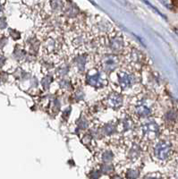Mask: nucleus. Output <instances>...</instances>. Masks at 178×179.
<instances>
[{
	"mask_svg": "<svg viewBox=\"0 0 178 179\" xmlns=\"http://www.w3.org/2000/svg\"><path fill=\"white\" fill-rule=\"evenodd\" d=\"M147 150L151 159L159 165L171 162L176 155L174 141L169 137L159 136L148 145Z\"/></svg>",
	"mask_w": 178,
	"mask_h": 179,
	"instance_id": "7ed1b4c3",
	"label": "nucleus"
},
{
	"mask_svg": "<svg viewBox=\"0 0 178 179\" xmlns=\"http://www.w3.org/2000/svg\"><path fill=\"white\" fill-rule=\"evenodd\" d=\"M122 66L136 72H140L146 65L145 55L136 47L128 45L121 55Z\"/></svg>",
	"mask_w": 178,
	"mask_h": 179,
	"instance_id": "39448f33",
	"label": "nucleus"
},
{
	"mask_svg": "<svg viewBox=\"0 0 178 179\" xmlns=\"http://www.w3.org/2000/svg\"><path fill=\"white\" fill-rule=\"evenodd\" d=\"M125 109L140 121L155 115L158 109V101L151 91L142 90L130 97Z\"/></svg>",
	"mask_w": 178,
	"mask_h": 179,
	"instance_id": "f03ea898",
	"label": "nucleus"
},
{
	"mask_svg": "<svg viewBox=\"0 0 178 179\" xmlns=\"http://www.w3.org/2000/svg\"><path fill=\"white\" fill-rule=\"evenodd\" d=\"M161 126L162 124L158 123V121L154 118L149 117L141 119L137 124L134 136L146 147H148L152 141L161 136Z\"/></svg>",
	"mask_w": 178,
	"mask_h": 179,
	"instance_id": "20e7f679",
	"label": "nucleus"
},
{
	"mask_svg": "<svg viewBox=\"0 0 178 179\" xmlns=\"http://www.w3.org/2000/svg\"><path fill=\"white\" fill-rule=\"evenodd\" d=\"M161 124L169 132L178 130V110L174 107L168 109L161 116Z\"/></svg>",
	"mask_w": 178,
	"mask_h": 179,
	"instance_id": "6e6552de",
	"label": "nucleus"
},
{
	"mask_svg": "<svg viewBox=\"0 0 178 179\" xmlns=\"http://www.w3.org/2000/svg\"><path fill=\"white\" fill-rule=\"evenodd\" d=\"M96 66L109 75L111 72L122 66L121 55L109 54V53H99L95 56Z\"/></svg>",
	"mask_w": 178,
	"mask_h": 179,
	"instance_id": "423d86ee",
	"label": "nucleus"
},
{
	"mask_svg": "<svg viewBox=\"0 0 178 179\" xmlns=\"http://www.w3.org/2000/svg\"><path fill=\"white\" fill-rule=\"evenodd\" d=\"M0 10H1V5H0Z\"/></svg>",
	"mask_w": 178,
	"mask_h": 179,
	"instance_id": "9d476101",
	"label": "nucleus"
},
{
	"mask_svg": "<svg viewBox=\"0 0 178 179\" xmlns=\"http://www.w3.org/2000/svg\"><path fill=\"white\" fill-rule=\"evenodd\" d=\"M139 72L120 66L108 75L109 84L114 91L123 95L134 96L142 90H138L140 77Z\"/></svg>",
	"mask_w": 178,
	"mask_h": 179,
	"instance_id": "f257e3e1",
	"label": "nucleus"
},
{
	"mask_svg": "<svg viewBox=\"0 0 178 179\" xmlns=\"http://www.w3.org/2000/svg\"><path fill=\"white\" fill-rule=\"evenodd\" d=\"M102 104L106 109L111 110H121L124 106V95L115 91L110 92L102 100Z\"/></svg>",
	"mask_w": 178,
	"mask_h": 179,
	"instance_id": "1a4fd4ad",
	"label": "nucleus"
},
{
	"mask_svg": "<svg viewBox=\"0 0 178 179\" xmlns=\"http://www.w3.org/2000/svg\"><path fill=\"white\" fill-rule=\"evenodd\" d=\"M85 81L89 86L95 89H102L109 84L108 75L97 66L87 72Z\"/></svg>",
	"mask_w": 178,
	"mask_h": 179,
	"instance_id": "0eeeda50",
	"label": "nucleus"
}]
</instances>
